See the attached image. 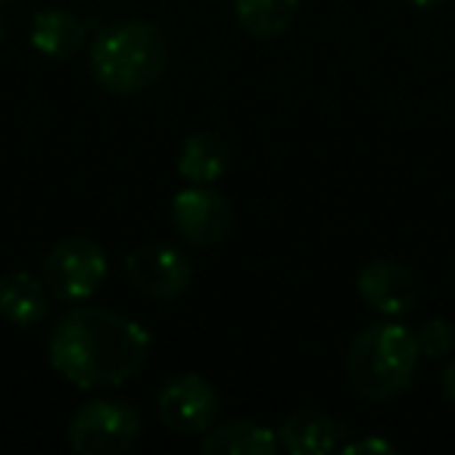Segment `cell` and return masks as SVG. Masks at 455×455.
Returning <instances> with one entry per match:
<instances>
[{"label":"cell","instance_id":"8fae6325","mask_svg":"<svg viewBox=\"0 0 455 455\" xmlns=\"http://www.w3.org/2000/svg\"><path fill=\"white\" fill-rule=\"evenodd\" d=\"M51 312V291L28 272H10L0 278V318L16 328H35Z\"/></svg>","mask_w":455,"mask_h":455},{"label":"cell","instance_id":"ba28073f","mask_svg":"<svg viewBox=\"0 0 455 455\" xmlns=\"http://www.w3.org/2000/svg\"><path fill=\"white\" fill-rule=\"evenodd\" d=\"M125 275L134 291L150 299H175L194 281V266L184 253L165 243H147L125 256Z\"/></svg>","mask_w":455,"mask_h":455},{"label":"cell","instance_id":"e0dca14e","mask_svg":"<svg viewBox=\"0 0 455 455\" xmlns=\"http://www.w3.org/2000/svg\"><path fill=\"white\" fill-rule=\"evenodd\" d=\"M343 455H359V452H396V446L387 440H374V436H368V440H353V443H343L340 446Z\"/></svg>","mask_w":455,"mask_h":455},{"label":"cell","instance_id":"9a60e30c","mask_svg":"<svg viewBox=\"0 0 455 455\" xmlns=\"http://www.w3.org/2000/svg\"><path fill=\"white\" fill-rule=\"evenodd\" d=\"M299 13V0H235V16L253 38H281Z\"/></svg>","mask_w":455,"mask_h":455},{"label":"cell","instance_id":"3957f363","mask_svg":"<svg viewBox=\"0 0 455 455\" xmlns=\"http://www.w3.org/2000/svg\"><path fill=\"white\" fill-rule=\"evenodd\" d=\"M418 340L396 322H378L353 337L347 353V378L365 399H393L411 384L418 368Z\"/></svg>","mask_w":455,"mask_h":455},{"label":"cell","instance_id":"9c48e42d","mask_svg":"<svg viewBox=\"0 0 455 455\" xmlns=\"http://www.w3.org/2000/svg\"><path fill=\"white\" fill-rule=\"evenodd\" d=\"M355 287L362 303L384 318H399L418 306V278L403 262L371 259L368 266H362Z\"/></svg>","mask_w":455,"mask_h":455},{"label":"cell","instance_id":"4fadbf2b","mask_svg":"<svg viewBox=\"0 0 455 455\" xmlns=\"http://www.w3.org/2000/svg\"><path fill=\"white\" fill-rule=\"evenodd\" d=\"M175 165L188 184H215L231 165V147L215 132H190L181 140Z\"/></svg>","mask_w":455,"mask_h":455},{"label":"cell","instance_id":"52a82bcc","mask_svg":"<svg viewBox=\"0 0 455 455\" xmlns=\"http://www.w3.org/2000/svg\"><path fill=\"white\" fill-rule=\"evenodd\" d=\"M231 203L209 184H190L172 200V225L194 247H215L231 231Z\"/></svg>","mask_w":455,"mask_h":455},{"label":"cell","instance_id":"ffe728a7","mask_svg":"<svg viewBox=\"0 0 455 455\" xmlns=\"http://www.w3.org/2000/svg\"><path fill=\"white\" fill-rule=\"evenodd\" d=\"M0 41H4V22H0Z\"/></svg>","mask_w":455,"mask_h":455},{"label":"cell","instance_id":"6da1fadb","mask_svg":"<svg viewBox=\"0 0 455 455\" xmlns=\"http://www.w3.org/2000/svg\"><path fill=\"white\" fill-rule=\"evenodd\" d=\"M150 334L119 312L78 306L57 318L51 334V365L72 387H119L144 368Z\"/></svg>","mask_w":455,"mask_h":455},{"label":"cell","instance_id":"8992f818","mask_svg":"<svg viewBox=\"0 0 455 455\" xmlns=\"http://www.w3.org/2000/svg\"><path fill=\"white\" fill-rule=\"evenodd\" d=\"M156 411L172 434L203 436L219 418V393L203 374H172L156 393Z\"/></svg>","mask_w":455,"mask_h":455},{"label":"cell","instance_id":"2e32d148","mask_svg":"<svg viewBox=\"0 0 455 455\" xmlns=\"http://www.w3.org/2000/svg\"><path fill=\"white\" fill-rule=\"evenodd\" d=\"M418 353L427 359H446L455 349V324H449L446 318H427L421 324V331L415 334Z\"/></svg>","mask_w":455,"mask_h":455},{"label":"cell","instance_id":"7a4b0ae2","mask_svg":"<svg viewBox=\"0 0 455 455\" xmlns=\"http://www.w3.org/2000/svg\"><path fill=\"white\" fill-rule=\"evenodd\" d=\"M169 63L163 28L147 20H119L100 28L91 44V76L103 91L132 97L153 88Z\"/></svg>","mask_w":455,"mask_h":455},{"label":"cell","instance_id":"ac0fdd59","mask_svg":"<svg viewBox=\"0 0 455 455\" xmlns=\"http://www.w3.org/2000/svg\"><path fill=\"white\" fill-rule=\"evenodd\" d=\"M443 396L455 405V355L446 362V368H443Z\"/></svg>","mask_w":455,"mask_h":455},{"label":"cell","instance_id":"5bb4252c","mask_svg":"<svg viewBox=\"0 0 455 455\" xmlns=\"http://www.w3.org/2000/svg\"><path fill=\"white\" fill-rule=\"evenodd\" d=\"M200 449L206 455H272L278 449V434L259 421L235 418L219 427H209Z\"/></svg>","mask_w":455,"mask_h":455},{"label":"cell","instance_id":"5b68a950","mask_svg":"<svg viewBox=\"0 0 455 455\" xmlns=\"http://www.w3.org/2000/svg\"><path fill=\"white\" fill-rule=\"evenodd\" d=\"M107 278V253L91 237H66L47 253L41 281L63 303H84Z\"/></svg>","mask_w":455,"mask_h":455},{"label":"cell","instance_id":"277c9868","mask_svg":"<svg viewBox=\"0 0 455 455\" xmlns=\"http://www.w3.org/2000/svg\"><path fill=\"white\" fill-rule=\"evenodd\" d=\"M140 436V415L122 399H88L66 424L69 449L82 455H116Z\"/></svg>","mask_w":455,"mask_h":455},{"label":"cell","instance_id":"44dd1931","mask_svg":"<svg viewBox=\"0 0 455 455\" xmlns=\"http://www.w3.org/2000/svg\"><path fill=\"white\" fill-rule=\"evenodd\" d=\"M0 4H7V0H0Z\"/></svg>","mask_w":455,"mask_h":455},{"label":"cell","instance_id":"d6986e66","mask_svg":"<svg viewBox=\"0 0 455 455\" xmlns=\"http://www.w3.org/2000/svg\"><path fill=\"white\" fill-rule=\"evenodd\" d=\"M409 4H411L415 10H434V7H443L446 0H409Z\"/></svg>","mask_w":455,"mask_h":455},{"label":"cell","instance_id":"30bf717a","mask_svg":"<svg viewBox=\"0 0 455 455\" xmlns=\"http://www.w3.org/2000/svg\"><path fill=\"white\" fill-rule=\"evenodd\" d=\"M349 427L315 409H297L284 418L278 430V446L291 455H328L343 446Z\"/></svg>","mask_w":455,"mask_h":455},{"label":"cell","instance_id":"7c38bea8","mask_svg":"<svg viewBox=\"0 0 455 455\" xmlns=\"http://www.w3.org/2000/svg\"><path fill=\"white\" fill-rule=\"evenodd\" d=\"M32 47L47 60H72L88 41V22L69 10H41L32 20Z\"/></svg>","mask_w":455,"mask_h":455}]
</instances>
